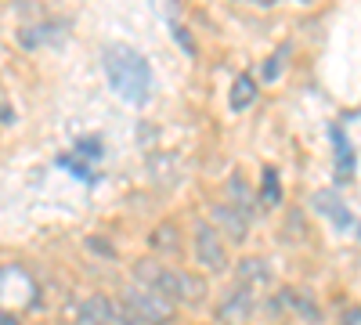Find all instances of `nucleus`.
<instances>
[{
	"label": "nucleus",
	"instance_id": "f257e3e1",
	"mask_svg": "<svg viewBox=\"0 0 361 325\" xmlns=\"http://www.w3.org/2000/svg\"><path fill=\"white\" fill-rule=\"evenodd\" d=\"M130 278H134V286L159 293V297L173 300L177 307L180 304H202V297H206V278L202 275L173 268V264H159L156 257H141L130 268Z\"/></svg>",
	"mask_w": 361,
	"mask_h": 325
},
{
	"label": "nucleus",
	"instance_id": "f03ea898",
	"mask_svg": "<svg viewBox=\"0 0 361 325\" xmlns=\"http://www.w3.org/2000/svg\"><path fill=\"white\" fill-rule=\"evenodd\" d=\"M105 76L112 83V91L123 98L127 105H145L152 98V66L148 58L127 44H112L105 47Z\"/></svg>",
	"mask_w": 361,
	"mask_h": 325
},
{
	"label": "nucleus",
	"instance_id": "7ed1b4c3",
	"mask_svg": "<svg viewBox=\"0 0 361 325\" xmlns=\"http://www.w3.org/2000/svg\"><path fill=\"white\" fill-rule=\"evenodd\" d=\"M123 300L137 318H141V325H173L177 321V304L173 300H166V297H159V293H152V289H141V286H127L123 289Z\"/></svg>",
	"mask_w": 361,
	"mask_h": 325
},
{
	"label": "nucleus",
	"instance_id": "20e7f679",
	"mask_svg": "<svg viewBox=\"0 0 361 325\" xmlns=\"http://www.w3.org/2000/svg\"><path fill=\"white\" fill-rule=\"evenodd\" d=\"M192 257L206 275H221L228 271V243L217 235L214 224H195L192 231Z\"/></svg>",
	"mask_w": 361,
	"mask_h": 325
},
{
	"label": "nucleus",
	"instance_id": "39448f33",
	"mask_svg": "<svg viewBox=\"0 0 361 325\" xmlns=\"http://www.w3.org/2000/svg\"><path fill=\"white\" fill-rule=\"evenodd\" d=\"M214 314H217L221 325H246V321L257 314V293H250V289H243V286H231L224 297L217 300Z\"/></svg>",
	"mask_w": 361,
	"mask_h": 325
},
{
	"label": "nucleus",
	"instance_id": "423d86ee",
	"mask_svg": "<svg viewBox=\"0 0 361 325\" xmlns=\"http://www.w3.org/2000/svg\"><path fill=\"white\" fill-rule=\"evenodd\" d=\"M275 311H289V314H296L300 321H307V325H322V321H325L322 304L314 300V293H307V289H296V286H286V289L279 293Z\"/></svg>",
	"mask_w": 361,
	"mask_h": 325
},
{
	"label": "nucleus",
	"instance_id": "0eeeda50",
	"mask_svg": "<svg viewBox=\"0 0 361 325\" xmlns=\"http://www.w3.org/2000/svg\"><path fill=\"white\" fill-rule=\"evenodd\" d=\"M214 228H217V235H221L224 243H235V246H243L250 239V221L238 214V210H231L228 202H217L214 206Z\"/></svg>",
	"mask_w": 361,
	"mask_h": 325
},
{
	"label": "nucleus",
	"instance_id": "6e6552de",
	"mask_svg": "<svg viewBox=\"0 0 361 325\" xmlns=\"http://www.w3.org/2000/svg\"><path fill=\"white\" fill-rule=\"evenodd\" d=\"M271 282H275V275H271V264L264 257H243L235 264V286H243L250 293H260Z\"/></svg>",
	"mask_w": 361,
	"mask_h": 325
},
{
	"label": "nucleus",
	"instance_id": "1a4fd4ad",
	"mask_svg": "<svg viewBox=\"0 0 361 325\" xmlns=\"http://www.w3.org/2000/svg\"><path fill=\"white\" fill-rule=\"evenodd\" d=\"M224 192H228V206H231V210H238L246 221L257 217L260 195H253V188L243 181V173H231V177H228V185H224Z\"/></svg>",
	"mask_w": 361,
	"mask_h": 325
},
{
	"label": "nucleus",
	"instance_id": "9d476101",
	"mask_svg": "<svg viewBox=\"0 0 361 325\" xmlns=\"http://www.w3.org/2000/svg\"><path fill=\"white\" fill-rule=\"evenodd\" d=\"M112 311H116V304L109 297H102V293H94V297L83 300L76 325H112Z\"/></svg>",
	"mask_w": 361,
	"mask_h": 325
},
{
	"label": "nucleus",
	"instance_id": "9b49d317",
	"mask_svg": "<svg viewBox=\"0 0 361 325\" xmlns=\"http://www.w3.org/2000/svg\"><path fill=\"white\" fill-rule=\"evenodd\" d=\"M257 94H260V83H257L250 73L235 76V83H231V94H228V109H231V112H246V109L257 102Z\"/></svg>",
	"mask_w": 361,
	"mask_h": 325
},
{
	"label": "nucleus",
	"instance_id": "f8f14e48",
	"mask_svg": "<svg viewBox=\"0 0 361 325\" xmlns=\"http://www.w3.org/2000/svg\"><path fill=\"white\" fill-rule=\"evenodd\" d=\"M314 210H318V214H325L336 228H350V224H354V221H350V214H347V206L340 202V195H336V192H318V195H314Z\"/></svg>",
	"mask_w": 361,
	"mask_h": 325
},
{
	"label": "nucleus",
	"instance_id": "ddd939ff",
	"mask_svg": "<svg viewBox=\"0 0 361 325\" xmlns=\"http://www.w3.org/2000/svg\"><path fill=\"white\" fill-rule=\"evenodd\" d=\"M152 250L156 253H166V257H177L180 253V231H177V224H159L156 231H152Z\"/></svg>",
	"mask_w": 361,
	"mask_h": 325
},
{
	"label": "nucleus",
	"instance_id": "4468645a",
	"mask_svg": "<svg viewBox=\"0 0 361 325\" xmlns=\"http://www.w3.org/2000/svg\"><path fill=\"white\" fill-rule=\"evenodd\" d=\"M260 202H267V206H279V202H282V188H279L275 166H264V192H260Z\"/></svg>",
	"mask_w": 361,
	"mask_h": 325
},
{
	"label": "nucleus",
	"instance_id": "2eb2a0df",
	"mask_svg": "<svg viewBox=\"0 0 361 325\" xmlns=\"http://www.w3.org/2000/svg\"><path fill=\"white\" fill-rule=\"evenodd\" d=\"M293 54V44H282L275 54L267 58V69H264V80H279L282 76V66H286V58Z\"/></svg>",
	"mask_w": 361,
	"mask_h": 325
},
{
	"label": "nucleus",
	"instance_id": "dca6fc26",
	"mask_svg": "<svg viewBox=\"0 0 361 325\" xmlns=\"http://www.w3.org/2000/svg\"><path fill=\"white\" fill-rule=\"evenodd\" d=\"M333 141H336V159H340V170L347 166H354V152H350V141H343V130L340 127H333Z\"/></svg>",
	"mask_w": 361,
	"mask_h": 325
},
{
	"label": "nucleus",
	"instance_id": "f3484780",
	"mask_svg": "<svg viewBox=\"0 0 361 325\" xmlns=\"http://www.w3.org/2000/svg\"><path fill=\"white\" fill-rule=\"evenodd\" d=\"M112 325H141V318H137L123 300H119V304H116V311H112Z\"/></svg>",
	"mask_w": 361,
	"mask_h": 325
},
{
	"label": "nucleus",
	"instance_id": "a211bd4d",
	"mask_svg": "<svg viewBox=\"0 0 361 325\" xmlns=\"http://www.w3.org/2000/svg\"><path fill=\"white\" fill-rule=\"evenodd\" d=\"M340 325H361V307H357V304L347 307V311L340 314Z\"/></svg>",
	"mask_w": 361,
	"mask_h": 325
},
{
	"label": "nucleus",
	"instance_id": "6ab92c4d",
	"mask_svg": "<svg viewBox=\"0 0 361 325\" xmlns=\"http://www.w3.org/2000/svg\"><path fill=\"white\" fill-rule=\"evenodd\" d=\"M76 149H80V156H87V152H90V156H98V152H102V149H98V137H90V141H80Z\"/></svg>",
	"mask_w": 361,
	"mask_h": 325
}]
</instances>
